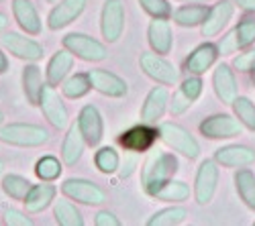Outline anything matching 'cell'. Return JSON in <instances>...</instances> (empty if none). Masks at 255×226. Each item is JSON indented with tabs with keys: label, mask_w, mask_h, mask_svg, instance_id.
I'll return each mask as SVG.
<instances>
[{
	"label": "cell",
	"mask_w": 255,
	"mask_h": 226,
	"mask_svg": "<svg viewBox=\"0 0 255 226\" xmlns=\"http://www.w3.org/2000/svg\"><path fill=\"white\" fill-rule=\"evenodd\" d=\"M208 14V6L206 4H196V2H186L184 6L176 8L172 12L174 23L180 27H198L204 23V18Z\"/></svg>",
	"instance_id": "83f0119b"
},
{
	"label": "cell",
	"mask_w": 255,
	"mask_h": 226,
	"mask_svg": "<svg viewBox=\"0 0 255 226\" xmlns=\"http://www.w3.org/2000/svg\"><path fill=\"white\" fill-rule=\"evenodd\" d=\"M84 147H86V139H84L78 122L68 127L66 135H63V141H61V161L66 165H76V163L82 159V153H84Z\"/></svg>",
	"instance_id": "d4e9b609"
},
{
	"label": "cell",
	"mask_w": 255,
	"mask_h": 226,
	"mask_svg": "<svg viewBox=\"0 0 255 226\" xmlns=\"http://www.w3.org/2000/svg\"><path fill=\"white\" fill-rule=\"evenodd\" d=\"M233 68L241 74H253L255 72V47L245 53H239L233 59Z\"/></svg>",
	"instance_id": "60d3db41"
},
{
	"label": "cell",
	"mask_w": 255,
	"mask_h": 226,
	"mask_svg": "<svg viewBox=\"0 0 255 226\" xmlns=\"http://www.w3.org/2000/svg\"><path fill=\"white\" fill-rule=\"evenodd\" d=\"M74 55L66 49V47H61L59 51H55L49 59V64L45 68V81L49 86H61V81L66 79L74 68Z\"/></svg>",
	"instance_id": "cb8c5ba5"
},
{
	"label": "cell",
	"mask_w": 255,
	"mask_h": 226,
	"mask_svg": "<svg viewBox=\"0 0 255 226\" xmlns=\"http://www.w3.org/2000/svg\"><path fill=\"white\" fill-rule=\"evenodd\" d=\"M125 31V4L123 0H104L100 10V33L106 43H117Z\"/></svg>",
	"instance_id": "30bf717a"
},
{
	"label": "cell",
	"mask_w": 255,
	"mask_h": 226,
	"mask_svg": "<svg viewBox=\"0 0 255 226\" xmlns=\"http://www.w3.org/2000/svg\"><path fill=\"white\" fill-rule=\"evenodd\" d=\"M233 12H235V4L231 0H221L212 8H208V14L204 18V23L200 25V33L202 37H215L219 35L233 18Z\"/></svg>",
	"instance_id": "ac0fdd59"
},
{
	"label": "cell",
	"mask_w": 255,
	"mask_h": 226,
	"mask_svg": "<svg viewBox=\"0 0 255 226\" xmlns=\"http://www.w3.org/2000/svg\"><path fill=\"white\" fill-rule=\"evenodd\" d=\"M235 190L245 206L255 212V173L251 169L241 167L235 173Z\"/></svg>",
	"instance_id": "f546056e"
},
{
	"label": "cell",
	"mask_w": 255,
	"mask_h": 226,
	"mask_svg": "<svg viewBox=\"0 0 255 226\" xmlns=\"http://www.w3.org/2000/svg\"><path fill=\"white\" fill-rule=\"evenodd\" d=\"M200 135H204L206 139L212 141H223V139H235L243 135V122L237 116H231V114H212L206 116L200 122Z\"/></svg>",
	"instance_id": "9c48e42d"
},
{
	"label": "cell",
	"mask_w": 255,
	"mask_h": 226,
	"mask_svg": "<svg viewBox=\"0 0 255 226\" xmlns=\"http://www.w3.org/2000/svg\"><path fill=\"white\" fill-rule=\"evenodd\" d=\"M31 186L33 183L18 173H6V175H2V179H0V188H2L4 196H8L10 200H18V202L25 200Z\"/></svg>",
	"instance_id": "1f68e13d"
},
{
	"label": "cell",
	"mask_w": 255,
	"mask_h": 226,
	"mask_svg": "<svg viewBox=\"0 0 255 226\" xmlns=\"http://www.w3.org/2000/svg\"><path fill=\"white\" fill-rule=\"evenodd\" d=\"M178 2H196V4H206L210 0H178Z\"/></svg>",
	"instance_id": "c3c4849f"
},
{
	"label": "cell",
	"mask_w": 255,
	"mask_h": 226,
	"mask_svg": "<svg viewBox=\"0 0 255 226\" xmlns=\"http://www.w3.org/2000/svg\"><path fill=\"white\" fill-rule=\"evenodd\" d=\"M0 2H6V0H0Z\"/></svg>",
	"instance_id": "f5cc1de1"
},
{
	"label": "cell",
	"mask_w": 255,
	"mask_h": 226,
	"mask_svg": "<svg viewBox=\"0 0 255 226\" xmlns=\"http://www.w3.org/2000/svg\"><path fill=\"white\" fill-rule=\"evenodd\" d=\"M147 43H149L151 51L159 53V55H167L172 51L174 45V33H172V25H169L167 18H153L149 27H147Z\"/></svg>",
	"instance_id": "44dd1931"
},
{
	"label": "cell",
	"mask_w": 255,
	"mask_h": 226,
	"mask_svg": "<svg viewBox=\"0 0 255 226\" xmlns=\"http://www.w3.org/2000/svg\"><path fill=\"white\" fill-rule=\"evenodd\" d=\"M8 23H10L8 16H6L4 12H0V35H2V33L8 29Z\"/></svg>",
	"instance_id": "7dc6e473"
},
{
	"label": "cell",
	"mask_w": 255,
	"mask_h": 226,
	"mask_svg": "<svg viewBox=\"0 0 255 226\" xmlns=\"http://www.w3.org/2000/svg\"><path fill=\"white\" fill-rule=\"evenodd\" d=\"M159 139L165 143L169 149L178 151L180 155H184L186 159H198L200 155V143L194 139V135L188 129H184L182 125L176 122H161L157 127Z\"/></svg>",
	"instance_id": "3957f363"
},
{
	"label": "cell",
	"mask_w": 255,
	"mask_h": 226,
	"mask_svg": "<svg viewBox=\"0 0 255 226\" xmlns=\"http://www.w3.org/2000/svg\"><path fill=\"white\" fill-rule=\"evenodd\" d=\"M217 183H219V163L215 159H204L198 165L196 179H194L196 204H200V206L210 204L217 194Z\"/></svg>",
	"instance_id": "8fae6325"
},
{
	"label": "cell",
	"mask_w": 255,
	"mask_h": 226,
	"mask_svg": "<svg viewBox=\"0 0 255 226\" xmlns=\"http://www.w3.org/2000/svg\"><path fill=\"white\" fill-rule=\"evenodd\" d=\"M4 167H6L4 159H0V179H2V175H4Z\"/></svg>",
	"instance_id": "681fc988"
},
{
	"label": "cell",
	"mask_w": 255,
	"mask_h": 226,
	"mask_svg": "<svg viewBox=\"0 0 255 226\" xmlns=\"http://www.w3.org/2000/svg\"><path fill=\"white\" fill-rule=\"evenodd\" d=\"M235 6H239L243 12H255V0H231Z\"/></svg>",
	"instance_id": "f6af8a7d"
},
{
	"label": "cell",
	"mask_w": 255,
	"mask_h": 226,
	"mask_svg": "<svg viewBox=\"0 0 255 226\" xmlns=\"http://www.w3.org/2000/svg\"><path fill=\"white\" fill-rule=\"evenodd\" d=\"M57 196V188L53 186L51 181H41V183H33L31 190L27 192L23 204H25V210L29 214H39L47 210L53 200Z\"/></svg>",
	"instance_id": "7402d4cb"
},
{
	"label": "cell",
	"mask_w": 255,
	"mask_h": 226,
	"mask_svg": "<svg viewBox=\"0 0 255 226\" xmlns=\"http://www.w3.org/2000/svg\"><path fill=\"white\" fill-rule=\"evenodd\" d=\"M43 74H41V68L37 66V61H27L23 68V92L29 104L37 106L39 104V96L41 90H43Z\"/></svg>",
	"instance_id": "4316f807"
},
{
	"label": "cell",
	"mask_w": 255,
	"mask_h": 226,
	"mask_svg": "<svg viewBox=\"0 0 255 226\" xmlns=\"http://www.w3.org/2000/svg\"><path fill=\"white\" fill-rule=\"evenodd\" d=\"M86 4L88 0H59L47 14V27L51 31L66 29L82 16V12L86 10Z\"/></svg>",
	"instance_id": "9a60e30c"
},
{
	"label": "cell",
	"mask_w": 255,
	"mask_h": 226,
	"mask_svg": "<svg viewBox=\"0 0 255 226\" xmlns=\"http://www.w3.org/2000/svg\"><path fill=\"white\" fill-rule=\"evenodd\" d=\"M217 57H219V47L215 43H202L186 57L184 68H186L188 74L200 75V74H204L206 70H210L212 66H215Z\"/></svg>",
	"instance_id": "484cf974"
},
{
	"label": "cell",
	"mask_w": 255,
	"mask_h": 226,
	"mask_svg": "<svg viewBox=\"0 0 255 226\" xmlns=\"http://www.w3.org/2000/svg\"><path fill=\"white\" fill-rule=\"evenodd\" d=\"M169 104V92L165 86H155L147 94L143 106H141V122H147V125H155L159 122V118L165 114Z\"/></svg>",
	"instance_id": "d6986e66"
},
{
	"label": "cell",
	"mask_w": 255,
	"mask_h": 226,
	"mask_svg": "<svg viewBox=\"0 0 255 226\" xmlns=\"http://www.w3.org/2000/svg\"><path fill=\"white\" fill-rule=\"evenodd\" d=\"M90 75V81H92V88L102 94V96H109V98H123L129 92V86L123 77H119L117 74L109 72V70H102V68H96V70H90L88 72Z\"/></svg>",
	"instance_id": "2e32d148"
},
{
	"label": "cell",
	"mask_w": 255,
	"mask_h": 226,
	"mask_svg": "<svg viewBox=\"0 0 255 226\" xmlns=\"http://www.w3.org/2000/svg\"><path fill=\"white\" fill-rule=\"evenodd\" d=\"M76 122H78L84 139H86V145L98 147L104 139V118H102L98 106H94V104L82 106Z\"/></svg>",
	"instance_id": "5bb4252c"
},
{
	"label": "cell",
	"mask_w": 255,
	"mask_h": 226,
	"mask_svg": "<svg viewBox=\"0 0 255 226\" xmlns=\"http://www.w3.org/2000/svg\"><path fill=\"white\" fill-rule=\"evenodd\" d=\"M0 125H4V112L0 110Z\"/></svg>",
	"instance_id": "f907efd6"
},
{
	"label": "cell",
	"mask_w": 255,
	"mask_h": 226,
	"mask_svg": "<svg viewBox=\"0 0 255 226\" xmlns=\"http://www.w3.org/2000/svg\"><path fill=\"white\" fill-rule=\"evenodd\" d=\"M219 51L223 53V55H231V53H235L239 47H237V35H235V29H233L231 33H227L221 41H219Z\"/></svg>",
	"instance_id": "b9f144b4"
},
{
	"label": "cell",
	"mask_w": 255,
	"mask_h": 226,
	"mask_svg": "<svg viewBox=\"0 0 255 226\" xmlns=\"http://www.w3.org/2000/svg\"><path fill=\"white\" fill-rule=\"evenodd\" d=\"M94 165L100 173L104 175H113L119 171L121 167V157L117 153V149L113 147H100L96 153H94Z\"/></svg>",
	"instance_id": "e575fe53"
},
{
	"label": "cell",
	"mask_w": 255,
	"mask_h": 226,
	"mask_svg": "<svg viewBox=\"0 0 255 226\" xmlns=\"http://www.w3.org/2000/svg\"><path fill=\"white\" fill-rule=\"evenodd\" d=\"M188 198H190V186L186 181L174 179V177L165 181L153 196V200H159V202H184Z\"/></svg>",
	"instance_id": "d6a6232c"
},
{
	"label": "cell",
	"mask_w": 255,
	"mask_h": 226,
	"mask_svg": "<svg viewBox=\"0 0 255 226\" xmlns=\"http://www.w3.org/2000/svg\"><path fill=\"white\" fill-rule=\"evenodd\" d=\"M212 88H215V94L223 104H231L237 98V79L231 66L219 64L215 68V72H212Z\"/></svg>",
	"instance_id": "603a6c76"
},
{
	"label": "cell",
	"mask_w": 255,
	"mask_h": 226,
	"mask_svg": "<svg viewBox=\"0 0 255 226\" xmlns=\"http://www.w3.org/2000/svg\"><path fill=\"white\" fill-rule=\"evenodd\" d=\"M180 169V163L174 153L161 149H149V155L145 157L141 165V188L147 196H155V192L169 181Z\"/></svg>",
	"instance_id": "6da1fadb"
},
{
	"label": "cell",
	"mask_w": 255,
	"mask_h": 226,
	"mask_svg": "<svg viewBox=\"0 0 255 226\" xmlns=\"http://www.w3.org/2000/svg\"><path fill=\"white\" fill-rule=\"evenodd\" d=\"M92 90V81L86 74H72L61 81V94L70 100H80Z\"/></svg>",
	"instance_id": "4dcf8cb0"
},
{
	"label": "cell",
	"mask_w": 255,
	"mask_h": 226,
	"mask_svg": "<svg viewBox=\"0 0 255 226\" xmlns=\"http://www.w3.org/2000/svg\"><path fill=\"white\" fill-rule=\"evenodd\" d=\"M47 2H49V4H55V2H59V0H47Z\"/></svg>",
	"instance_id": "816d5d0a"
},
{
	"label": "cell",
	"mask_w": 255,
	"mask_h": 226,
	"mask_svg": "<svg viewBox=\"0 0 255 226\" xmlns=\"http://www.w3.org/2000/svg\"><path fill=\"white\" fill-rule=\"evenodd\" d=\"M63 171L61 161L53 155H43L35 163V175L39 181H55Z\"/></svg>",
	"instance_id": "d590c367"
},
{
	"label": "cell",
	"mask_w": 255,
	"mask_h": 226,
	"mask_svg": "<svg viewBox=\"0 0 255 226\" xmlns=\"http://www.w3.org/2000/svg\"><path fill=\"white\" fill-rule=\"evenodd\" d=\"M139 6L151 18H172V4L167 0H139Z\"/></svg>",
	"instance_id": "f35d334b"
},
{
	"label": "cell",
	"mask_w": 255,
	"mask_h": 226,
	"mask_svg": "<svg viewBox=\"0 0 255 226\" xmlns=\"http://www.w3.org/2000/svg\"><path fill=\"white\" fill-rule=\"evenodd\" d=\"M186 218H188V210L184 206H169L155 212L147 220V226H176V224H182Z\"/></svg>",
	"instance_id": "836d02e7"
},
{
	"label": "cell",
	"mask_w": 255,
	"mask_h": 226,
	"mask_svg": "<svg viewBox=\"0 0 255 226\" xmlns=\"http://www.w3.org/2000/svg\"><path fill=\"white\" fill-rule=\"evenodd\" d=\"M137 153H129V155H125V163H123V167H119V175L121 177H129L135 167H137Z\"/></svg>",
	"instance_id": "ee69618b"
},
{
	"label": "cell",
	"mask_w": 255,
	"mask_h": 226,
	"mask_svg": "<svg viewBox=\"0 0 255 226\" xmlns=\"http://www.w3.org/2000/svg\"><path fill=\"white\" fill-rule=\"evenodd\" d=\"M8 72V57H6V51H4V47L0 45V75L2 74H6Z\"/></svg>",
	"instance_id": "bcb514c9"
},
{
	"label": "cell",
	"mask_w": 255,
	"mask_h": 226,
	"mask_svg": "<svg viewBox=\"0 0 255 226\" xmlns=\"http://www.w3.org/2000/svg\"><path fill=\"white\" fill-rule=\"evenodd\" d=\"M61 45L66 47L74 57L82 59V61H104L109 57V49L104 43H100L98 39H94L92 35L86 33H68L66 37H61Z\"/></svg>",
	"instance_id": "277c9868"
},
{
	"label": "cell",
	"mask_w": 255,
	"mask_h": 226,
	"mask_svg": "<svg viewBox=\"0 0 255 226\" xmlns=\"http://www.w3.org/2000/svg\"><path fill=\"white\" fill-rule=\"evenodd\" d=\"M202 88H204V84H202L200 75L190 74V75L182 81V84L178 86V90L174 92V96L169 98V104H167L169 114H172V116H180V114H184V112H186V110L200 98Z\"/></svg>",
	"instance_id": "4fadbf2b"
},
{
	"label": "cell",
	"mask_w": 255,
	"mask_h": 226,
	"mask_svg": "<svg viewBox=\"0 0 255 226\" xmlns=\"http://www.w3.org/2000/svg\"><path fill=\"white\" fill-rule=\"evenodd\" d=\"M10 8H12V16L16 20V25L20 27V31L33 37L41 35L43 23H41V16L31 0H10Z\"/></svg>",
	"instance_id": "e0dca14e"
},
{
	"label": "cell",
	"mask_w": 255,
	"mask_h": 226,
	"mask_svg": "<svg viewBox=\"0 0 255 226\" xmlns=\"http://www.w3.org/2000/svg\"><path fill=\"white\" fill-rule=\"evenodd\" d=\"M0 45L4 47L6 53L25 61V64L27 61H39L45 55V49L39 41L27 37V33H18V31H4L2 37H0Z\"/></svg>",
	"instance_id": "8992f818"
},
{
	"label": "cell",
	"mask_w": 255,
	"mask_h": 226,
	"mask_svg": "<svg viewBox=\"0 0 255 226\" xmlns=\"http://www.w3.org/2000/svg\"><path fill=\"white\" fill-rule=\"evenodd\" d=\"M2 218H4V224H8V226H31L33 224V220L27 216V212H20V210L8 206V204L2 206Z\"/></svg>",
	"instance_id": "ab89813d"
},
{
	"label": "cell",
	"mask_w": 255,
	"mask_h": 226,
	"mask_svg": "<svg viewBox=\"0 0 255 226\" xmlns=\"http://www.w3.org/2000/svg\"><path fill=\"white\" fill-rule=\"evenodd\" d=\"M41 112H43V116L47 118V122L61 131V129H66L68 127V122H70V110L66 106V102L61 100V96L57 94L55 86H49L47 81H45V86L43 90H41V96H39V104Z\"/></svg>",
	"instance_id": "ba28073f"
},
{
	"label": "cell",
	"mask_w": 255,
	"mask_h": 226,
	"mask_svg": "<svg viewBox=\"0 0 255 226\" xmlns=\"http://www.w3.org/2000/svg\"><path fill=\"white\" fill-rule=\"evenodd\" d=\"M53 216L59 226H84V216L70 198L53 200Z\"/></svg>",
	"instance_id": "f1b7e54d"
},
{
	"label": "cell",
	"mask_w": 255,
	"mask_h": 226,
	"mask_svg": "<svg viewBox=\"0 0 255 226\" xmlns=\"http://www.w3.org/2000/svg\"><path fill=\"white\" fill-rule=\"evenodd\" d=\"M139 68L147 77H151L161 86H176L180 79L178 68L155 51H143L139 57Z\"/></svg>",
	"instance_id": "5b68a950"
},
{
	"label": "cell",
	"mask_w": 255,
	"mask_h": 226,
	"mask_svg": "<svg viewBox=\"0 0 255 226\" xmlns=\"http://www.w3.org/2000/svg\"><path fill=\"white\" fill-rule=\"evenodd\" d=\"M235 35L239 49H247L255 43V12H247V16L241 18V23L235 27Z\"/></svg>",
	"instance_id": "74e56055"
},
{
	"label": "cell",
	"mask_w": 255,
	"mask_h": 226,
	"mask_svg": "<svg viewBox=\"0 0 255 226\" xmlns=\"http://www.w3.org/2000/svg\"><path fill=\"white\" fill-rule=\"evenodd\" d=\"M94 224H96V226H121V220H119L117 214L111 212V210H100V212H96V216H94Z\"/></svg>",
	"instance_id": "7bdbcfd3"
},
{
	"label": "cell",
	"mask_w": 255,
	"mask_h": 226,
	"mask_svg": "<svg viewBox=\"0 0 255 226\" xmlns=\"http://www.w3.org/2000/svg\"><path fill=\"white\" fill-rule=\"evenodd\" d=\"M51 135L45 127L35 125V122H8L0 125V143L12 147H43L49 143Z\"/></svg>",
	"instance_id": "7a4b0ae2"
},
{
	"label": "cell",
	"mask_w": 255,
	"mask_h": 226,
	"mask_svg": "<svg viewBox=\"0 0 255 226\" xmlns=\"http://www.w3.org/2000/svg\"><path fill=\"white\" fill-rule=\"evenodd\" d=\"M231 106H233L235 116L243 122V127L255 133V104H253V100L247 96H237L231 102Z\"/></svg>",
	"instance_id": "8d00e7d4"
},
{
	"label": "cell",
	"mask_w": 255,
	"mask_h": 226,
	"mask_svg": "<svg viewBox=\"0 0 255 226\" xmlns=\"http://www.w3.org/2000/svg\"><path fill=\"white\" fill-rule=\"evenodd\" d=\"M159 133L153 125H147V122H141V125H135L131 129H127L121 133L119 137V143H121V147L125 151H129V153H147L151 147H153V143L157 141Z\"/></svg>",
	"instance_id": "7c38bea8"
},
{
	"label": "cell",
	"mask_w": 255,
	"mask_h": 226,
	"mask_svg": "<svg viewBox=\"0 0 255 226\" xmlns=\"http://www.w3.org/2000/svg\"><path fill=\"white\" fill-rule=\"evenodd\" d=\"M215 161L229 169H241L255 161V151L247 145H227L215 151Z\"/></svg>",
	"instance_id": "ffe728a7"
},
{
	"label": "cell",
	"mask_w": 255,
	"mask_h": 226,
	"mask_svg": "<svg viewBox=\"0 0 255 226\" xmlns=\"http://www.w3.org/2000/svg\"><path fill=\"white\" fill-rule=\"evenodd\" d=\"M61 194L78 202L84 204V206H100V204L106 202V192L98 186V183L84 179V177H68L61 183Z\"/></svg>",
	"instance_id": "52a82bcc"
}]
</instances>
